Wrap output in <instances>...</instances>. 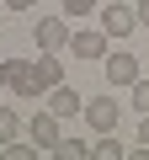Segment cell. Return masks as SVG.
Returning a JSON list of instances; mask_svg holds the SVG:
<instances>
[{
    "instance_id": "10",
    "label": "cell",
    "mask_w": 149,
    "mask_h": 160,
    "mask_svg": "<svg viewBox=\"0 0 149 160\" xmlns=\"http://www.w3.org/2000/svg\"><path fill=\"white\" fill-rule=\"evenodd\" d=\"M48 155H59V160H85V155H91V144H80V139H59Z\"/></svg>"
},
{
    "instance_id": "4",
    "label": "cell",
    "mask_w": 149,
    "mask_h": 160,
    "mask_svg": "<svg viewBox=\"0 0 149 160\" xmlns=\"http://www.w3.org/2000/svg\"><path fill=\"white\" fill-rule=\"evenodd\" d=\"M32 80H37V96H48L53 86H64V59L59 53H37L32 59Z\"/></svg>"
},
{
    "instance_id": "6",
    "label": "cell",
    "mask_w": 149,
    "mask_h": 160,
    "mask_svg": "<svg viewBox=\"0 0 149 160\" xmlns=\"http://www.w3.org/2000/svg\"><path fill=\"white\" fill-rule=\"evenodd\" d=\"M37 48H43V53L69 48V27H64L59 16H37Z\"/></svg>"
},
{
    "instance_id": "11",
    "label": "cell",
    "mask_w": 149,
    "mask_h": 160,
    "mask_svg": "<svg viewBox=\"0 0 149 160\" xmlns=\"http://www.w3.org/2000/svg\"><path fill=\"white\" fill-rule=\"evenodd\" d=\"M91 155H101V160H123V139H112V133H101V139L91 144Z\"/></svg>"
},
{
    "instance_id": "7",
    "label": "cell",
    "mask_w": 149,
    "mask_h": 160,
    "mask_svg": "<svg viewBox=\"0 0 149 160\" xmlns=\"http://www.w3.org/2000/svg\"><path fill=\"white\" fill-rule=\"evenodd\" d=\"M107 80H112V86H133V80H138V59H133L128 48L107 53Z\"/></svg>"
},
{
    "instance_id": "18",
    "label": "cell",
    "mask_w": 149,
    "mask_h": 160,
    "mask_svg": "<svg viewBox=\"0 0 149 160\" xmlns=\"http://www.w3.org/2000/svg\"><path fill=\"white\" fill-rule=\"evenodd\" d=\"M138 144H149V112H144V123H138Z\"/></svg>"
},
{
    "instance_id": "19",
    "label": "cell",
    "mask_w": 149,
    "mask_h": 160,
    "mask_svg": "<svg viewBox=\"0 0 149 160\" xmlns=\"http://www.w3.org/2000/svg\"><path fill=\"white\" fill-rule=\"evenodd\" d=\"M0 91H6V80H0Z\"/></svg>"
},
{
    "instance_id": "12",
    "label": "cell",
    "mask_w": 149,
    "mask_h": 160,
    "mask_svg": "<svg viewBox=\"0 0 149 160\" xmlns=\"http://www.w3.org/2000/svg\"><path fill=\"white\" fill-rule=\"evenodd\" d=\"M16 128H22V118H16L11 107H0V144H11V139H16Z\"/></svg>"
},
{
    "instance_id": "8",
    "label": "cell",
    "mask_w": 149,
    "mask_h": 160,
    "mask_svg": "<svg viewBox=\"0 0 149 160\" xmlns=\"http://www.w3.org/2000/svg\"><path fill=\"white\" fill-rule=\"evenodd\" d=\"M74 59H107V32H69Z\"/></svg>"
},
{
    "instance_id": "9",
    "label": "cell",
    "mask_w": 149,
    "mask_h": 160,
    "mask_svg": "<svg viewBox=\"0 0 149 160\" xmlns=\"http://www.w3.org/2000/svg\"><path fill=\"white\" fill-rule=\"evenodd\" d=\"M48 107H53L59 118H80V112H85V96L74 91V86H53V91H48Z\"/></svg>"
},
{
    "instance_id": "14",
    "label": "cell",
    "mask_w": 149,
    "mask_h": 160,
    "mask_svg": "<svg viewBox=\"0 0 149 160\" xmlns=\"http://www.w3.org/2000/svg\"><path fill=\"white\" fill-rule=\"evenodd\" d=\"M133 107H138V112H149V80H144V75L133 80Z\"/></svg>"
},
{
    "instance_id": "13",
    "label": "cell",
    "mask_w": 149,
    "mask_h": 160,
    "mask_svg": "<svg viewBox=\"0 0 149 160\" xmlns=\"http://www.w3.org/2000/svg\"><path fill=\"white\" fill-rule=\"evenodd\" d=\"M37 149H43V144H16V139H11V144H0V155H6V160H32Z\"/></svg>"
},
{
    "instance_id": "15",
    "label": "cell",
    "mask_w": 149,
    "mask_h": 160,
    "mask_svg": "<svg viewBox=\"0 0 149 160\" xmlns=\"http://www.w3.org/2000/svg\"><path fill=\"white\" fill-rule=\"evenodd\" d=\"M96 0H64V16H91Z\"/></svg>"
},
{
    "instance_id": "5",
    "label": "cell",
    "mask_w": 149,
    "mask_h": 160,
    "mask_svg": "<svg viewBox=\"0 0 149 160\" xmlns=\"http://www.w3.org/2000/svg\"><path fill=\"white\" fill-rule=\"evenodd\" d=\"M27 133H32V144H43V149H53L64 133H59V112L53 107H43V112H32V123H27Z\"/></svg>"
},
{
    "instance_id": "2",
    "label": "cell",
    "mask_w": 149,
    "mask_h": 160,
    "mask_svg": "<svg viewBox=\"0 0 149 160\" xmlns=\"http://www.w3.org/2000/svg\"><path fill=\"white\" fill-rule=\"evenodd\" d=\"M0 80H6V91L16 96H37V80H32V59H0Z\"/></svg>"
},
{
    "instance_id": "16",
    "label": "cell",
    "mask_w": 149,
    "mask_h": 160,
    "mask_svg": "<svg viewBox=\"0 0 149 160\" xmlns=\"http://www.w3.org/2000/svg\"><path fill=\"white\" fill-rule=\"evenodd\" d=\"M133 11H138V27H149V0H138Z\"/></svg>"
},
{
    "instance_id": "3",
    "label": "cell",
    "mask_w": 149,
    "mask_h": 160,
    "mask_svg": "<svg viewBox=\"0 0 149 160\" xmlns=\"http://www.w3.org/2000/svg\"><path fill=\"white\" fill-rule=\"evenodd\" d=\"M133 27H138V11L128 6V0H112V6L101 11V32H107V38H128Z\"/></svg>"
},
{
    "instance_id": "1",
    "label": "cell",
    "mask_w": 149,
    "mask_h": 160,
    "mask_svg": "<svg viewBox=\"0 0 149 160\" xmlns=\"http://www.w3.org/2000/svg\"><path fill=\"white\" fill-rule=\"evenodd\" d=\"M85 128H96V133H112L117 128V118H123V102H112V96H85Z\"/></svg>"
},
{
    "instance_id": "17",
    "label": "cell",
    "mask_w": 149,
    "mask_h": 160,
    "mask_svg": "<svg viewBox=\"0 0 149 160\" xmlns=\"http://www.w3.org/2000/svg\"><path fill=\"white\" fill-rule=\"evenodd\" d=\"M6 6H11V11H32L37 0H6Z\"/></svg>"
}]
</instances>
